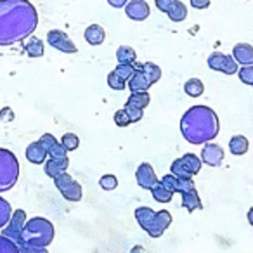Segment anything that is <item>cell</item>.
<instances>
[{
    "instance_id": "52a82bcc",
    "label": "cell",
    "mask_w": 253,
    "mask_h": 253,
    "mask_svg": "<svg viewBox=\"0 0 253 253\" xmlns=\"http://www.w3.org/2000/svg\"><path fill=\"white\" fill-rule=\"evenodd\" d=\"M207 64L210 70L220 71L225 75H234L238 73V63L234 61L232 56H227L224 52H211L210 57L207 59Z\"/></svg>"
},
{
    "instance_id": "484cf974",
    "label": "cell",
    "mask_w": 253,
    "mask_h": 253,
    "mask_svg": "<svg viewBox=\"0 0 253 253\" xmlns=\"http://www.w3.org/2000/svg\"><path fill=\"white\" fill-rule=\"evenodd\" d=\"M151 194H153V198H155L158 203H169V201H172V198H173V193L172 191H169L165 186H163L162 182H158L155 187L151 189Z\"/></svg>"
},
{
    "instance_id": "74e56055",
    "label": "cell",
    "mask_w": 253,
    "mask_h": 253,
    "mask_svg": "<svg viewBox=\"0 0 253 253\" xmlns=\"http://www.w3.org/2000/svg\"><path fill=\"white\" fill-rule=\"evenodd\" d=\"M123 109L126 111V115H128V120H130V123H137L142 120V116H144V109H139V108H134V106H128L125 104L123 106Z\"/></svg>"
},
{
    "instance_id": "4dcf8cb0",
    "label": "cell",
    "mask_w": 253,
    "mask_h": 253,
    "mask_svg": "<svg viewBox=\"0 0 253 253\" xmlns=\"http://www.w3.org/2000/svg\"><path fill=\"white\" fill-rule=\"evenodd\" d=\"M115 71L116 75H118L122 80H125V82H128L132 77H134V73H135V66L134 64H118V66L115 68Z\"/></svg>"
},
{
    "instance_id": "9a60e30c",
    "label": "cell",
    "mask_w": 253,
    "mask_h": 253,
    "mask_svg": "<svg viewBox=\"0 0 253 253\" xmlns=\"http://www.w3.org/2000/svg\"><path fill=\"white\" fill-rule=\"evenodd\" d=\"M47 158H49V153L40 144V141L32 142V144L26 148V160H28L30 163H33V165H42V163H45Z\"/></svg>"
},
{
    "instance_id": "5bb4252c",
    "label": "cell",
    "mask_w": 253,
    "mask_h": 253,
    "mask_svg": "<svg viewBox=\"0 0 253 253\" xmlns=\"http://www.w3.org/2000/svg\"><path fill=\"white\" fill-rule=\"evenodd\" d=\"M68 167H70V158L56 160V158H47L43 163V170L50 179H56L57 175L68 172Z\"/></svg>"
},
{
    "instance_id": "ac0fdd59",
    "label": "cell",
    "mask_w": 253,
    "mask_h": 253,
    "mask_svg": "<svg viewBox=\"0 0 253 253\" xmlns=\"http://www.w3.org/2000/svg\"><path fill=\"white\" fill-rule=\"evenodd\" d=\"M250 142L245 135H232L231 141H229V151L236 156H243L248 153Z\"/></svg>"
},
{
    "instance_id": "6da1fadb",
    "label": "cell",
    "mask_w": 253,
    "mask_h": 253,
    "mask_svg": "<svg viewBox=\"0 0 253 253\" xmlns=\"http://www.w3.org/2000/svg\"><path fill=\"white\" fill-rule=\"evenodd\" d=\"M39 26V12L30 0H0V47L23 42Z\"/></svg>"
},
{
    "instance_id": "1f68e13d",
    "label": "cell",
    "mask_w": 253,
    "mask_h": 253,
    "mask_svg": "<svg viewBox=\"0 0 253 253\" xmlns=\"http://www.w3.org/2000/svg\"><path fill=\"white\" fill-rule=\"evenodd\" d=\"M196 189V184L193 179H179L177 177V184H175V193L184 194V193H191V191Z\"/></svg>"
},
{
    "instance_id": "4316f807",
    "label": "cell",
    "mask_w": 253,
    "mask_h": 253,
    "mask_svg": "<svg viewBox=\"0 0 253 253\" xmlns=\"http://www.w3.org/2000/svg\"><path fill=\"white\" fill-rule=\"evenodd\" d=\"M12 211L14 210H12L11 203L0 196V229H4L5 225L9 224V220H11V217H12Z\"/></svg>"
},
{
    "instance_id": "44dd1931",
    "label": "cell",
    "mask_w": 253,
    "mask_h": 253,
    "mask_svg": "<svg viewBox=\"0 0 253 253\" xmlns=\"http://www.w3.org/2000/svg\"><path fill=\"white\" fill-rule=\"evenodd\" d=\"M167 16H169L170 21L180 23V21H184V19L187 18V7L182 4V2H180V0H175L172 7L169 9V12H167Z\"/></svg>"
},
{
    "instance_id": "b9f144b4",
    "label": "cell",
    "mask_w": 253,
    "mask_h": 253,
    "mask_svg": "<svg viewBox=\"0 0 253 253\" xmlns=\"http://www.w3.org/2000/svg\"><path fill=\"white\" fill-rule=\"evenodd\" d=\"M39 141H40V144H42V146H43V148H45V149H47V151H49V148H50V146H52V144H54V142H56V141H57V139H56V137H54V135H52V134H43V135H42V137H40V139H39Z\"/></svg>"
},
{
    "instance_id": "7402d4cb",
    "label": "cell",
    "mask_w": 253,
    "mask_h": 253,
    "mask_svg": "<svg viewBox=\"0 0 253 253\" xmlns=\"http://www.w3.org/2000/svg\"><path fill=\"white\" fill-rule=\"evenodd\" d=\"M149 102H151V97H149L148 92H132L130 97L126 99V104L134 106V108H139V109L148 108Z\"/></svg>"
},
{
    "instance_id": "2e32d148",
    "label": "cell",
    "mask_w": 253,
    "mask_h": 253,
    "mask_svg": "<svg viewBox=\"0 0 253 253\" xmlns=\"http://www.w3.org/2000/svg\"><path fill=\"white\" fill-rule=\"evenodd\" d=\"M232 57L238 64L246 66V64H253V47L250 43H238L232 49Z\"/></svg>"
},
{
    "instance_id": "603a6c76",
    "label": "cell",
    "mask_w": 253,
    "mask_h": 253,
    "mask_svg": "<svg viewBox=\"0 0 253 253\" xmlns=\"http://www.w3.org/2000/svg\"><path fill=\"white\" fill-rule=\"evenodd\" d=\"M26 52L30 57H42L45 52V47H43V40H40L39 37H30L28 43H26Z\"/></svg>"
},
{
    "instance_id": "8d00e7d4",
    "label": "cell",
    "mask_w": 253,
    "mask_h": 253,
    "mask_svg": "<svg viewBox=\"0 0 253 253\" xmlns=\"http://www.w3.org/2000/svg\"><path fill=\"white\" fill-rule=\"evenodd\" d=\"M0 253H19V250L14 241L0 234Z\"/></svg>"
},
{
    "instance_id": "7a4b0ae2",
    "label": "cell",
    "mask_w": 253,
    "mask_h": 253,
    "mask_svg": "<svg viewBox=\"0 0 253 253\" xmlns=\"http://www.w3.org/2000/svg\"><path fill=\"white\" fill-rule=\"evenodd\" d=\"M180 132L189 144H207L220 132L217 113L205 104L189 108L180 118Z\"/></svg>"
},
{
    "instance_id": "7bdbcfd3",
    "label": "cell",
    "mask_w": 253,
    "mask_h": 253,
    "mask_svg": "<svg viewBox=\"0 0 253 253\" xmlns=\"http://www.w3.org/2000/svg\"><path fill=\"white\" fill-rule=\"evenodd\" d=\"M189 2L194 9H200V11L210 7V0H189Z\"/></svg>"
},
{
    "instance_id": "d4e9b609",
    "label": "cell",
    "mask_w": 253,
    "mask_h": 253,
    "mask_svg": "<svg viewBox=\"0 0 253 253\" xmlns=\"http://www.w3.org/2000/svg\"><path fill=\"white\" fill-rule=\"evenodd\" d=\"M180 160H182V163L186 165V169L193 173V177L196 175V173H200L201 165H203V162H201L200 156H196L194 153H187V155H184Z\"/></svg>"
},
{
    "instance_id": "ffe728a7",
    "label": "cell",
    "mask_w": 253,
    "mask_h": 253,
    "mask_svg": "<svg viewBox=\"0 0 253 253\" xmlns=\"http://www.w3.org/2000/svg\"><path fill=\"white\" fill-rule=\"evenodd\" d=\"M116 61L118 64H134L137 61V52L130 45H122L116 50Z\"/></svg>"
},
{
    "instance_id": "83f0119b",
    "label": "cell",
    "mask_w": 253,
    "mask_h": 253,
    "mask_svg": "<svg viewBox=\"0 0 253 253\" xmlns=\"http://www.w3.org/2000/svg\"><path fill=\"white\" fill-rule=\"evenodd\" d=\"M142 71H144V75L153 85L162 78V68L155 63H142Z\"/></svg>"
},
{
    "instance_id": "ab89813d",
    "label": "cell",
    "mask_w": 253,
    "mask_h": 253,
    "mask_svg": "<svg viewBox=\"0 0 253 253\" xmlns=\"http://www.w3.org/2000/svg\"><path fill=\"white\" fill-rule=\"evenodd\" d=\"M160 182H162L167 189L172 191V193L175 194V184H177V177L175 175H172V173H167V175H163L162 179H160Z\"/></svg>"
},
{
    "instance_id": "f6af8a7d",
    "label": "cell",
    "mask_w": 253,
    "mask_h": 253,
    "mask_svg": "<svg viewBox=\"0 0 253 253\" xmlns=\"http://www.w3.org/2000/svg\"><path fill=\"white\" fill-rule=\"evenodd\" d=\"M248 222H250V224L253 225V207H252V208H250V210H248Z\"/></svg>"
},
{
    "instance_id": "e575fe53",
    "label": "cell",
    "mask_w": 253,
    "mask_h": 253,
    "mask_svg": "<svg viewBox=\"0 0 253 253\" xmlns=\"http://www.w3.org/2000/svg\"><path fill=\"white\" fill-rule=\"evenodd\" d=\"M99 186L104 191H113L118 186V179H116L113 173H106V175H102L101 179H99Z\"/></svg>"
},
{
    "instance_id": "e0dca14e",
    "label": "cell",
    "mask_w": 253,
    "mask_h": 253,
    "mask_svg": "<svg viewBox=\"0 0 253 253\" xmlns=\"http://www.w3.org/2000/svg\"><path fill=\"white\" fill-rule=\"evenodd\" d=\"M85 40H87L88 45H101L102 42L106 40V32L102 26L99 25H90L84 33Z\"/></svg>"
},
{
    "instance_id": "cb8c5ba5",
    "label": "cell",
    "mask_w": 253,
    "mask_h": 253,
    "mask_svg": "<svg viewBox=\"0 0 253 253\" xmlns=\"http://www.w3.org/2000/svg\"><path fill=\"white\" fill-rule=\"evenodd\" d=\"M184 92H186L189 97H200L205 92L203 82H201L200 78H191V80H187L186 85H184Z\"/></svg>"
},
{
    "instance_id": "60d3db41",
    "label": "cell",
    "mask_w": 253,
    "mask_h": 253,
    "mask_svg": "<svg viewBox=\"0 0 253 253\" xmlns=\"http://www.w3.org/2000/svg\"><path fill=\"white\" fill-rule=\"evenodd\" d=\"M173 2H175V0H155V5H156V9H158V11H162V12H169V9L172 7L173 5Z\"/></svg>"
},
{
    "instance_id": "3957f363",
    "label": "cell",
    "mask_w": 253,
    "mask_h": 253,
    "mask_svg": "<svg viewBox=\"0 0 253 253\" xmlns=\"http://www.w3.org/2000/svg\"><path fill=\"white\" fill-rule=\"evenodd\" d=\"M54 234L56 231H54L52 222L43 217H32L30 220H26L21 231V239L16 243V246L26 243V245L37 246V248H47L54 241Z\"/></svg>"
},
{
    "instance_id": "d590c367",
    "label": "cell",
    "mask_w": 253,
    "mask_h": 253,
    "mask_svg": "<svg viewBox=\"0 0 253 253\" xmlns=\"http://www.w3.org/2000/svg\"><path fill=\"white\" fill-rule=\"evenodd\" d=\"M108 85L113 88V90H125L126 88V82L122 80L115 71H111V73L108 75Z\"/></svg>"
},
{
    "instance_id": "d6a6232c",
    "label": "cell",
    "mask_w": 253,
    "mask_h": 253,
    "mask_svg": "<svg viewBox=\"0 0 253 253\" xmlns=\"http://www.w3.org/2000/svg\"><path fill=\"white\" fill-rule=\"evenodd\" d=\"M49 158H56V160H63V158H68V151L64 149V146L61 144L59 141H56L52 146L49 148Z\"/></svg>"
},
{
    "instance_id": "7c38bea8",
    "label": "cell",
    "mask_w": 253,
    "mask_h": 253,
    "mask_svg": "<svg viewBox=\"0 0 253 253\" xmlns=\"http://www.w3.org/2000/svg\"><path fill=\"white\" fill-rule=\"evenodd\" d=\"M125 14L132 19V21H144L151 14V7L146 0H130L125 5Z\"/></svg>"
},
{
    "instance_id": "f1b7e54d",
    "label": "cell",
    "mask_w": 253,
    "mask_h": 253,
    "mask_svg": "<svg viewBox=\"0 0 253 253\" xmlns=\"http://www.w3.org/2000/svg\"><path fill=\"white\" fill-rule=\"evenodd\" d=\"M170 173L175 175V177H179V179H193V173L186 169V165H184L180 158L173 160L172 167H170Z\"/></svg>"
},
{
    "instance_id": "9c48e42d",
    "label": "cell",
    "mask_w": 253,
    "mask_h": 253,
    "mask_svg": "<svg viewBox=\"0 0 253 253\" xmlns=\"http://www.w3.org/2000/svg\"><path fill=\"white\" fill-rule=\"evenodd\" d=\"M47 43H50L54 49L61 50V52H64V54H75L78 50L75 42L63 32V30H50V32L47 33Z\"/></svg>"
},
{
    "instance_id": "f546056e",
    "label": "cell",
    "mask_w": 253,
    "mask_h": 253,
    "mask_svg": "<svg viewBox=\"0 0 253 253\" xmlns=\"http://www.w3.org/2000/svg\"><path fill=\"white\" fill-rule=\"evenodd\" d=\"M59 142L64 146V149H66L68 153L75 151V149H78V146H80V139H78V135L77 134H71V132L64 134L63 137H61Z\"/></svg>"
},
{
    "instance_id": "30bf717a",
    "label": "cell",
    "mask_w": 253,
    "mask_h": 253,
    "mask_svg": "<svg viewBox=\"0 0 253 253\" xmlns=\"http://www.w3.org/2000/svg\"><path fill=\"white\" fill-rule=\"evenodd\" d=\"M135 180H137V184L142 189H148V191H151L160 182L151 163H141L137 167V170H135Z\"/></svg>"
},
{
    "instance_id": "8fae6325",
    "label": "cell",
    "mask_w": 253,
    "mask_h": 253,
    "mask_svg": "<svg viewBox=\"0 0 253 253\" xmlns=\"http://www.w3.org/2000/svg\"><path fill=\"white\" fill-rule=\"evenodd\" d=\"M201 162L207 163L208 167H220L224 162V149L222 146L215 144V142H207L203 146V151H201Z\"/></svg>"
},
{
    "instance_id": "7dc6e473",
    "label": "cell",
    "mask_w": 253,
    "mask_h": 253,
    "mask_svg": "<svg viewBox=\"0 0 253 253\" xmlns=\"http://www.w3.org/2000/svg\"><path fill=\"white\" fill-rule=\"evenodd\" d=\"M252 87H253V85H252Z\"/></svg>"
},
{
    "instance_id": "ee69618b",
    "label": "cell",
    "mask_w": 253,
    "mask_h": 253,
    "mask_svg": "<svg viewBox=\"0 0 253 253\" xmlns=\"http://www.w3.org/2000/svg\"><path fill=\"white\" fill-rule=\"evenodd\" d=\"M128 2H130V0H108V4L115 9H123Z\"/></svg>"
},
{
    "instance_id": "f35d334b",
    "label": "cell",
    "mask_w": 253,
    "mask_h": 253,
    "mask_svg": "<svg viewBox=\"0 0 253 253\" xmlns=\"http://www.w3.org/2000/svg\"><path fill=\"white\" fill-rule=\"evenodd\" d=\"M115 123L118 126H128L130 125V120H128V115H126L125 109H118V111L115 113Z\"/></svg>"
},
{
    "instance_id": "8992f818",
    "label": "cell",
    "mask_w": 253,
    "mask_h": 253,
    "mask_svg": "<svg viewBox=\"0 0 253 253\" xmlns=\"http://www.w3.org/2000/svg\"><path fill=\"white\" fill-rule=\"evenodd\" d=\"M54 184H56L57 191L63 194L64 200H68V201H80L82 196H84L82 186L68 172L57 175L56 179H54Z\"/></svg>"
},
{
    "instance_id": "bcb514c9",
    "label": "cell",
    "mask_w": 253,
    "mask_h": 253,
    "mask_svg": "<svg viewBox=\"0 0 253 253\" xmlns=\"http://www.w3.org/2000/svg\"><path fill=\"white\" fill-rule=\"evenodd\" d=\"M132 253H142V246H134V248H132Z\"/></svg>"
},
{
    "instance_id": "5b68a950",
    "label": "cell",
    "mask_w": 253,
    "mask_h": 253,
    "mask_svg": "<svg viewBox=\"0 0 253 253\" xmlns=\"http://www.w3.org/2000/svg\"><path fill=\"white\" fill-rule=\"evenodd\" d=\"M19 179L18 156L11 149L0 148V193L11 191Z\"/></svg>"
},
{
    "instance_id": "277c9868",
    "label": "cell",
    "mask_w": 253,
    "mask_h": 253,
    "mask_svg": "<svg viewBox=\"0 0 253 253\" xmlns=\"http://www.w3.org/2000/svg\"><path fill=\"white\" fill-rule=\"evenodd\" d=\"M135 220L142 231L148 232L149 238H162L163 232L172 224V215L169 210L155 211L149 207H139L135 210Z\"/></svg>"
},
{
    "instance_id": "ba28073f",
    "label": "cell",
    "mask_w": 253,
    "mask_h": 253,
    "mask_svg": "<svg viewBox=\"0 0 253 253\" xmlns=\"http://www.w3.org/2000/svg\"><path fill=\"white\" fill-rule=\"evenodd\" d=\"M26 220H28V217H26L25 210H14L9 224L2 229V236L9 238L11 241L18 243L19 239H21V231H23V227H25Z\"/></svg>"
},
{
    "instance_id": "836d02e7",
    "label": "cell",
    "mask_w": 253,
    "mask_h": 253,
    "mask_svg": "<svg viewBox=\"0 0 253 253\" xmlns=\"http://www.w3.org/2000/svg\"><path fill=\"white\" fill-rule=\"evenodd\" d=\"M239 80L245 85H253V64H246L238 70Z\"/></svg>"
},
{
    "instance_id": "d6986e66",
    "label": "cell",
    "mask_w": 253,
    "mask_h": 253,
    "mask_svg": "<svg viewBox=\"0 0 253 253\" xmlns=\"http://www.w3.org/2000/svg\"><path fill=\"white\" fill-rule=\"evenodd\" d=\"M180 198H182V207L186 208L187 211H191V213L203 208V205H201V200H200V194H198V189L191 191V193L180 194Z\"/></svg>"
},
{
    "instance_id": "4fadbf2b",
    "label": "cell",
    "mask_w": 253,
    "mask_h": 253,
    "mask_svg": "<svg viewBox=\"0 0 253 253\" xmlns=\"http://www.w3.org/2000/svg\"><path fill=\"white\" fill-rule=\"evenodd\" d=\"M134 66H135V73H134V77H132L130 80L126 82V87L130 88V92H148L149 88L153 87V84L148 80V77L144 75L141 63H137V61H135Z\"/></svg>"
}]
</instances>
